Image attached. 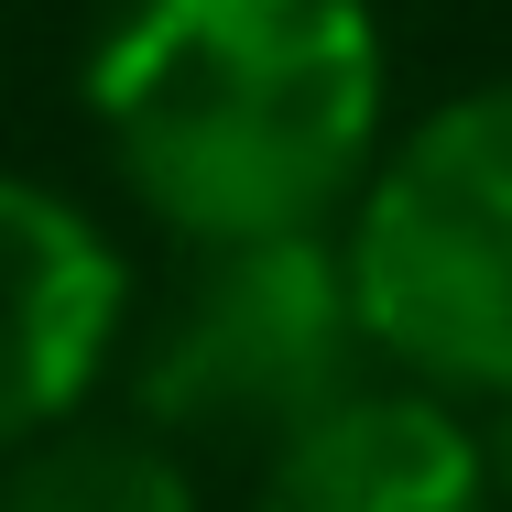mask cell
Masks as SVG:
<instances>
[{
  "label": "cell",
  "mask_w": 512,
  "mask_h": 512,
  "mask_svg": "<svg viewBox=\"0 0 512 512\" xmlns=\"http://www.w3.org/2000/svg\"><path fill=\"white\" fill-rule=\"evenodd\" d=\"M360 306H349V262L338 240H240L197 251L175 316L153 327L131 393L164 436H218V447H284L295 425L360 393Z\"/></svg>",
  "instance_id": "3957f363"
},
{
  "label": "cell",
  "mask_w": 512,
  "mask_h": 512,
  "mask_svg": "<svg viewBox=\"0 0 512 512\" xmlns=\"http://www.w3.org/2000/svg\"><path fill=\"white\" fill-rule=\"evenodd\" d=\"M349 306L382 360L447 393H512V88L447 99L360 186L338 240Z\"/></svg>",
  "instance_id": "7a4b0ae2"
},
{
  "label": "cell",
  "mask_w": 512,
  "mask_h": 512,
  "mask_svg": "<svg viewBox=\"0 0 512 512\" xmlns=\"http://www.w3.org/2000/svg\"><path fill=\"white\" fill-rule=\"evenodd\" d=\"M88 109L175 240H316L382 153V33L360 0H120Z\"/></svg>",
  "instance_id": "6da1fadb"
},
{
  "label": "cell",
  "mask_w": 512,
  "mask_h": 512,
  "mask_svg": "<svg viewBox=\"0 0 512 512\" xmlns=\"http://www.w3.org/2000/svg\"><path fill=\"white\" fill-rule=\"evenodd\" d=\"M0 512H197V491L164 458V436L77 425V436H33V458L0 480Z\"/></svg>",
  "instance_id": "8992f818"
},
{
  "label": "cell",
  "mask_w": 512,
  "mask_h": 512,
  "mask_svg": "<svg viewBox=\"0 0 512 512\" xmlns=\"http://www.w3.org/2000/svg\"><path fill=\"white\" fill-rule=\"evenodd\" d=\"M251 512H491L480 436L436 393H349L262 458Z\"/></svg>",
  "instance_id": "5b68a950"
},
{
  "label": "cell",
  "mask_w": 512,
  "mask_h": 512,
  "mask_svg": "<svg viewBox=\"0 0 512 512\" xmlns=\"http://www.w3.org/2000/svg\"><path fill=\"white\" fill-rule=\"evenodd\" d=\"M480 469H491V502L512 512V393H502V414H491V436H480Z\"/></svg>",
  "instance_id": "52a82bcc"
},
{
  "label": "cell",
  "mask_w": 512,
  "mask_h": 512,
  "mask_svg": "<svg viewBox=\"0 0 512 512\" xmlns=\"http://www.w3.org/2000/svg\"><path fill=\"white\" fill-rule=\"evenodd\" d=\"M120 251L66 197L0 175V447L55 436L120 338Z\"/></svg>",
  "instance_id": "277c9868"
}]
</instances>
